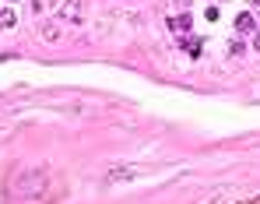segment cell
Segmentation results:
<instances>
[{"mask_svg":"<svg viewBox=\"0 0 260 204\" xmlns=\"http://www.w3.org/2000/svg\"><path fill=\"white\" fill-rule=\"evenodd\" d=\"M172 28H176V32H183V28H190V18H187V21H183V18H176V21H172Z\"/></svg>","mask_w":260,"mask_h":204,"instance_id":"cell-3","label":"cell"},{"mask_svg":"<svg viewBox=\"0 0 260 204\" xmlns=\"http://www.w3.org/2000/svg\"><path fill=\"white\" fill-rule=\"evenodd\" d=\"M246 204H260V197H253V201H246Z\"/></svg>","mask_w":260,"mask_h":204,"instance_id":"cell-4","label":"cell"},{"mask_svg":"<svg viewBox=\"0 0 260 204\" xmlns=\"http://www.w3.org/2000/svg\"><path fill=\"white\" fill-rule=\"evenodd\" d=\"M257 46H260V35H257Z\"/></svg>","mask_w":260,"mask_h":204,"instance_id":"cell-5","label":"cell"},{"mask_svg":"<svg viewBox=\"0 0 260 204\" xmlns=\"http://www.w3.org/2000/svg\"><path fill=\"white\" fill-rule=\"evenodd\" d=\"M236 28H239V32H253V18H250V14H239V18H236Z\"/></svg>","mask_w":260,"mask_h":204,"instance_id":"cell-2","label":"cell"},{"mask_svg":"<svg viewBox=\"0 0 260 204\" xmlns=\"http://www.w3.org/2000/svg\"><path fill=\"white\" fill-rule=\"evenodd\" d=\"M141 169H134V166H116V169H109L106 173V183H120V180H134Z\"/></svg>","mask_w":260,"mask_h":204,"instance_id":"cell-1","label":"cell"}]
</instances>
